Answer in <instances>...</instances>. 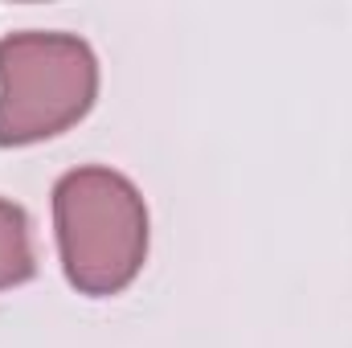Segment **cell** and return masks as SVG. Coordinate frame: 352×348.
<instances>
[{
  "label": "cell",
  "instance_id": "6da1fadb",
  "mask_svg": "<svg viewBox=\"0 0 352 348\" xmlns=\"http://www.w3.org/2000/svg\"><path fill=\"white\" fill-rule=\"evenodd\" d=\"M54 230L70 287L90 299L127 291L148 259V205L115 168H70L54 184Z\"/></svg>",
  "mask_w": 352,
  "mask_h": 348
},
{
  "label": "cell",
  "instance_id": "7a4b0ae2",
  "mask_svg": "<svg viewBox=\"0 0 352 348\" xmlns=\"http://www.w3.org/2000/svg\"><path fill=\"white\" fill-rule=\"evenodd\" d=\"M98 98V58L74 33L0 37V148H29L82 123Z\"/></svg>",
  "mask_w": 352,
  "mask_h": 348
},
{
  "label": "cell",
  "instance_id": "3957f363",
  "mask_svg": "<svg viewBox=\"0 0 352 348\" xmlns=\"http://www.w3.org/2000/svg\"><path fill=\"white\" fill-rule=\"evenodd\" d=\"M33 270H37V259H33L29 217L21 205L0 197V291L29 283Z\"/></svg>",
  "mask_w": 352,
  "mask_h": 348
}]
</instances>
